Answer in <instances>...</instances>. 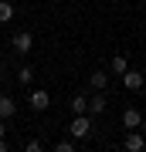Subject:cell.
<instances>
[{"mask_svg": "<svg viewBox=\"0 0 146 152\" xmlns=\"http://www.w3.org/2000/svg\"><path fill=\"white\" fill-rule=\"evenodd\" d=\"M71 112H75V115H85L88 112V98L85 95H75V98H71Z\"/></svg>", "mask_w": 146, "mask_h": 152, "instance_id": "obj_10", "label": "cell"}, {"mask_svg": "<svg viewBox=\"0 0 146 152\" xmlns=\"http://www.w3.org/2000/svg\"><path fill=\"white\" fill-rule=\"evenodd\" d=\"M126 149H129V152H143V149H146V139H143L139 132L133 129L129 135H126Z\"/></svg>", "mask_w": 146, "mask_h": 152, "instance_id": "obj_6", "label": "cell"}, {"mask_svg": "<svg viewBox=\"0 0 146 152\" xmlns=\"http://www.w3.org/2000/svg\"><path fill=\"white\" fill-rule=\"evenodd\" d=\"M143 81H146V78L139 75V71H126V75H122V85L129 88V91H139V88H143Z\"/></svg>", "mask_w": 146, "mask_h": 152, "instance_id": "obj_3", "label": "cell"}, {"mask_svg": "<svg viewBox=\"0 0 146 152\" xmlns=\"http://www.w3.org/2000/svg\"><path fill=\"white\" fill-rule=\"evenodd\" d=\"M122 125H126V129H143V115L136 108H126L122 112Z\"/></svg>", "mask_w": 146, "mask_h": 152, "instance_id": "obj_5", "label": "cell"}, {"mask_svg": "<svg viewBox=\"0 0 146 152\" xmlns=\"http://www.w3.org/2000/svg\"><path fill=\"white\" fill-rule=\"evenodd\" d=\"M68 132H71V139H85L88 132H92V118H88V115H75L71 125H68Z\"/></svg>", "mask_w": 146, "mask_h": 152, "instance_id": "obj_1", "label": "cell"}, {"mask_svg": "<svg viewBox=\"0 0 146 152\" xmlns=\"http://www.w3.org/2000/svg\"><path fill=\"white\" fill-rule=\"evenodd\" d=\"M0 152H7V142H4V139H0Z\"/></svg>", "mask_w": 146, "mask_h": 152, "instance_id": "obj_16", "label": "cell"}, {"mask_svg": "<svg viewBox=\"0 0 146 152\" xmlns=\"http://www.w3.org/2000/svg\"><path fill=\"white\" fill-rule=\"evenodd\" d=\"M24 149H27V152H41V142H38V139H27Z\"/></svg>", "mask_w": 146, "mask_h": 152, "instance_id": "obj_14", "label": "cell"}, {"mask_svg": "<svg viewBox=\"0 0 146 152\" xmlns=\"http://www.w3.org/2000/svg\"><path fill=\"white\" fill-rule=\"evenodd\" d=\"M143 129H146V122H143Z\"/></svg>", "mask_w": 146, "mask_h": 152, "instance_id": "obj_18", "label": "cell"}, {"mask_svg": "<svg viewBox=\"0 0 146 152\" xmlns=\"http://www.w3.org/2000/svg\"><path fill=\"white\" fill-rule=\"evenodd\" d=\"M48 105H51L48 91H41V88H38V91H31V108H34V112H44Z\"/></svg>", "mask_w": 146, "mask_h": 152, "instance_id": "obj_4", "label": "cell"}, {"mask_svg": "<svg viewBox=\"0 0 146 152\" xmlns=\"http://www.w3.org/2000/svg\"><path fill=\"white\" fill-rule=\"evenodd\" d=\"M14 20V4H7V0H0V24Z\"/></svg>", "mask_w": 146, "mask_h": 152, "instance_id": "obj_12", "label": "cell"}, {"mask_svg": "<svg viewBox=\"0 0 146 152\" xmlns=\"http://www.w3.org/2000/svg\"><path fill=\"white\" fill-rule=\"evenodd\" d=\"M14 51H21V54H27V51H31L34 48V37H31V34H27V31H21V34H14Z\"/></svg>", "mask_w": 146, "mask_h": 152, "instance_id": "obj_2", "label": "cell"}, {"mask_svg": "<svg viewBox=\"0 0 146 152\" xmlns=\"http://www.w3.org/2000/svg\"><path fill=\"white\" fill-rule=\"evenodd\" d=\"M88 81H92L95 91H105V88H109V75H105V71H92V78H88Z\"/></svg>", "mask_w": 146, "mask_h": 152, "instance_id": "obj_8", "label": "cell"}, {"mask_svg": "<svg viewBox=\"0 0 146 152\" xmlns=\"http://www.w3.org/2000/svg\"><path fill=\"white\" fill-rule=\"evenodd\" d=\"M14 112H17V102H14V98H0V118H10Z\"/></svg>", "mask_w": 146, "mask_h": 152, "instance_id": "obj_9", "label": "cell"}, {"mask_svg": "<svg viewBox=\"0 0 146 152\" xmlns=\"http://www.w3.org/2000/svg\"><path fill=\"white\" fill-rule=\"evenodd\" d=\"M105 102H109V98H105L102 91H99L95 98H88V115H102V112H105Z\"/></svg>", "mask_w": 146, "mask_h": 152, "instance_id": "obj_7", "label": "cell"}, {"mask_svg": "<svg viewBox=\"0 0 146 152\" xmlns=\"http://www.w3.org/2000/svg\"><path fill=\"white\" fill-rule=\"evenodd\" d=\"M54 149H58V152H71V149H75V142H71V139H65V142H58Z\"/></svg>", "mask_w": 146, "mask_h": 152, "instance_id": "obj_15", "label": "cell"}, {"mask_svg": "<svg viewBox=\"0 0 146 152\" xmlns=\"http://www.w3.org/2000/svg\"><path fill=\"white\" fill-rule=\"evenodd\" d=\"M17 81H21V85H31L34 81V71L31 68H21V71H17Z\"/></svg>", "mask_w": 146, "mask_h": 152, "instance_id": "obj_13", "label": "cell"}, {"mask_svg": "<svg viewBox=\"0 0 146 152\" xmlns=\"http://www.w3.org/2000/svg\"><path fill=\"white\" fill-rule=\"evenodd\" d=\"M109 68H112L116 75H126V71H129V64H126V58H122V54H116L112 61H109Z\"/></svg>", "mask_w": 146, "mask_h": 152, "instance_id": "obj_11", "label": "cell"}, {"mask_svg": "<svg viewBox=\"0 0 146 152\" xmlns=\"http://www.w3.org/2000/svg\"><path fill=\"white\" fill-rule=\"evenodd\" d=\"M0 139H4V118H0Z\"/></svg>", "mask_w": 146, "mask_h": 152, "instance_id": "obj_17", "label": "cell"}]
</instances>
